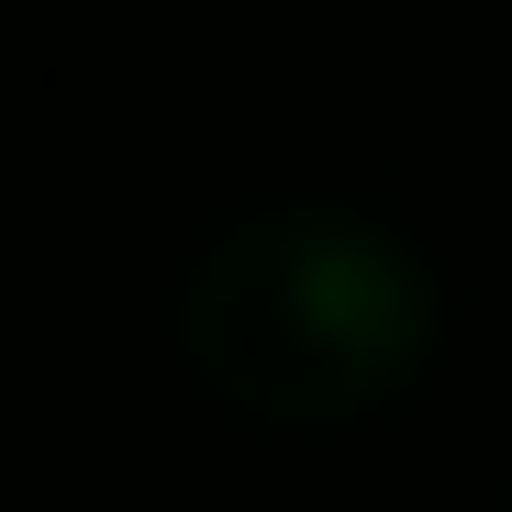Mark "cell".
Instances as JSON below:
<instances>
[{"mask_svg":"<svg viewBox=\"0 0 512 512\" xmlns=\"http://www.w3.org/2000/svg\"><path fill=\"white\" fill-rule=\"evenodd\" d=\"M435 346V279L368 223L268 212L201 245L179 290V357L256 423H346Z\"/></svg>","mask_w":512,"mask_h":512,"instance_id":"cell-1","label":"cell"}]
</instances>
